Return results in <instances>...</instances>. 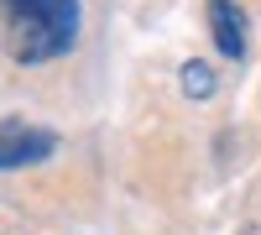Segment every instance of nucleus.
I'll return each instance as SVG.
<instances>
[{
  "mask_svg": "<svg viewBox=\"0 0 261 235\" xmlns=\"http://www.w3.org/2000/svg\"><path fill=\"white\" fill-rule=\"evenodd\" d=\"M214 89H220V79H214L209 63H183V94L188 99H209Z\"/></svg>",
  "mask_w": 261,
  "mask_h": 235,
  "instance_id": "obj_4",
  "label": "nucleus"
},
{
  "mask_svg": "<svg viewBox=\"0 0 261 235\" xmlns=\"http://www.w3.org/2000/svg\"><path fill=\"white\" fill-rule=\"evenodd\" d=\"M58 152V136L47 125L32 120H0V173H16V167H37Z\"/></svg>",
  "mask_w": 261,
  "mask_h": 235,
  "instance_id": "obj_2",
  "label": "nucleus"
},
{
  "mask_svg": "<svg viewBox=\"0 0 261 235\" xmlns=\"http://www.w3.org/2000/svg\"><path fill=\"white\" fill-rule=\"evenodd\" d=\"M79 0H0V47L16 63H53L79 42Z\"/></svg>",
  "mask_w": 261,
  "mask_h": 235,
  "instance_id": "obj_1",
  "label": "nucleus"
},
{
  "mask_svg": "<svg viewBox=\"0 0 261 235\" xmlns=\"http://www.w3.org/2000/svg\"><path fill=\"white\" fill-rule=\"evenodd\" d=\"M204 21H209V37L225 58L241 63L246 47H251V27H246V11L241 0H204Z\"/></svg>",
  "mask_w": 261,
  "mask_h": 235,
  "instance_id": "obj_3",
  "label": "nucleus"
}]
</instances>
